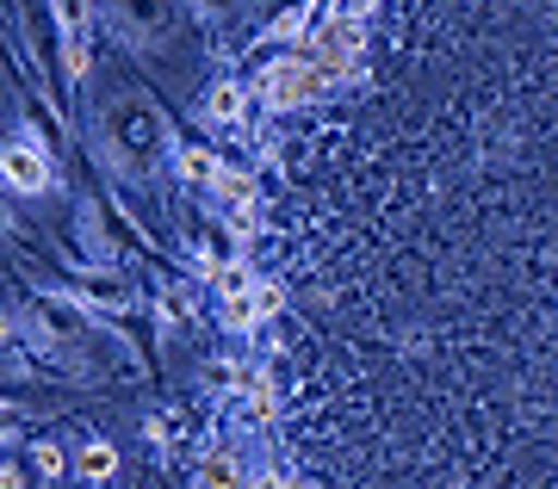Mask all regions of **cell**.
Instances as JSON below:
<instances>
[{"mask_svg": "<svg viewBox=\"0 0 558 489\" xmlns=\"http://www.w3.org/2000/svg\"><path fill=\"white\" fill-rule=\"evenodd\" d=\"M100 20L112 38H124L131 50H156V44L174 38L180 7L174 0H100Z\"/></svg>", "mask_w": 558, "mask_h": 489, "instance_id": "7a4b0ae2", "label": "cell"}, {"mask_svg": "<svg viewBox=\"0 0 558 489\" xmlns=\"http://www.w3.org/2000/svg\"><path fill=\"white\" fill-rule=\"evenodd\" d=\"M7 168H13V180H25V186H44V168H38V156H32V149H13V161H7Z\"/></svg>", "mask_w": 558, "mask_h": 489, "instance_id": "277c9868", "label": "cell"}, {"mask_svg": "<svg viewBox=\"0 0 558 489\" xmlns=\"http://www.w3.org/2000/svg\"><path fill=\"white\" fill-rule=\"evenodd\" d=\"M75 285L81 292H94L100 304H124V285L119 279H106V273H75Z\"/></svg>", "mask_w": 558, "mask_h": 489, "instance_id": "3957f363", "label": "cell"}, {"mask_svg": "<svg viewBox=\"0 0 558 489\" xmlns=\"http://www.w3.org/2000/svg\"><path fill=\"white\" fill-rule=\"evenodd\" d=\"M106 131H112V156H119L131 174H137L149 156H161V149H168V124H161V112H149L143 99H112Z\"/></svg>", "mask_w": 558, "mask_h": 489, "instance_id": "6da1fadb", "label": "cell"}, {"mask_svg": "<svg viewBox=\"0 0 558 489\" xmlns=\"http://www.w3.org/2000/svg\"><path fill=\"white\" fill-rule=\"evenodd\" d=\"M199 7H211V13H230V0H199Z\"/></svg>", "mask_w": 558, "mask_h": 489, "instance_id": "5b68a950", "label": "cell"}]
</instances>
